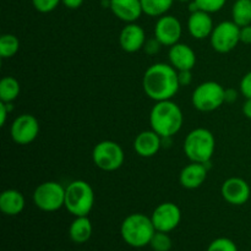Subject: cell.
<instances>
[{
	"mask_svg": "<svg viewBox=\"0 0 251 251\" xmlns=\"http://www.w3.org/2000/svg\"><path fill=\"white\" fill-rule=\"evenodd\" d=\"M142 88L147 97L153 100L154 102L172 100L180 88L178 70H176L171 64H152L145 71L142 77Z\"/></svg>",
	"mask_w": 251,
	"mask_h": 251,
	"instance_id": "1",
	"label": "cell"
},
{
	"mask_svg": "<svg viewBox=\"0 0 251 251\" xmlns=\"http://www.w3.org/2000/svg\"><path fill=\"white\" fill-rule=\"evenodd\" d=\"M184 117L180 107L172 100L156 102L150 113V124L161 137H172L183 126Z\"/></svg>",
	"mask_w": 251,
	"mask_h": 251,
	"instance_id": "2",
	"label": "cell"
},
{
	"mask_svg": "<svg viewBox=\"0 0 251 251\" xmlns=\"http://www.w3.org/2000/svg\"><path fill=\"white\" fill-rule=\"evenodd\" d=\"M156 233L151 217L144 213H131L124 218L120 226L123 240L132 248H144L150 245Z\"/></svg>",
	"mask_w": 251,
	"mask_h": 251,
	"instance_id": "3",
	"label": "cell"
},
{
	"mask_svg": "<svg viewBox=\"0 0 251 251\" xmlns=\"http://www.w3.org/2000/svg\"><path fill=\"white\" fill-rule=\"evenodd\" d=\"M184 153L191 162L208 163L216 150V140L212 132L205 127H196L184 140Z\"/></svg>",
	"mask_w": 251,
	"mask_h": 251,
	"instance_id": "4",
	"label": "cell"
},
{
	"mask_svg": "<svg viewBox=\"0 0 251 251\" xmlns=\"http://www.w3.org/2000/svg\"><path fill=\"white\" fill-rule=\"evenodd\" d=\"M95 205V191L85 180H74L65 188L64 207L75 217L88 216Z\"/></svg>",
	"mask_w": 251,
	"mask_h": 251,
	"instance_id": "5",
	"label": "cell"
},
{
	"mask_svg": "<svg viewBox=\"0 0 251 251\" xmlns=\"http://www.w3.org/2000/svg\"><path fill=\"white\" fill-rule=\"evenodd\" d=\"M226 88L216 81H206L194 90L191 103L200 112H213L226 103Z\"/></svg>",
	"mask_w": 251,
	"mask_h": 251,
	"instance_id": "6",
	"label": "cell"
},
{
	"mask_svg": "<svg viewBox=\"0 0 251 251\" xmlns=\"http://www.w3.org/2000/svg\"><path fill=\"white\" fill-rule=\"evenodd\" d=\"M33 202L44 212H55L65 206V188L58 181H44L34 190Z\"/></svg>",
	"mask_w": 251,
	"mask_h": 251,
	"instance_id": "7",
	"label": "cell"
},
{
	"mask_svg": "<svg viewBox=\"0 0 251 251\" xmlns=\"http://www.w3.org/2000/svg\"><path fill=\"white\" fill-rule=\"evenodd\" d=\"M92 159L96 167L102 171L114 172L124 164V150L118 142L104 140L93 147Z\"/></svg>",
	"mask_w": 251,
	"mask_h": 251,
	"instance_id": "8",
	"label": "cell"
},
{
	"mask_svg": "<svg viewBox=\"0 0 251 251\" xmlns=\"http://www.w3.org/2000/svg\"><path fill=\"white\" fill-rule=\"evenodd\" d=\"M210 42L217 53H229L240 43V27L233 21L220 22L213 28Z\"/></svg>",
	"mask_w": 251,
	"mask_h": 251,
	"instance_id": "9",
	"label": "cell"
},
{
	"mask_svg": "<svg viewBox=\"0 0 251 251\" xmlns=\"http://www.w3.org/2000/svg\"><path fill=\"white\" fill-rule=\"evenodd\" d=\"M11 139L17 145H28L39 134V122L34 115L21 114L12 122L10 129Z\"/></svg>",
	"mask_w": 251,
	"mask_h": 251,
	"instance_id": "10",
	"label": "cell"
},
{
	"mask_svg": "<svg viewBox=\"0 0 251 251\" xmlns=\"http://www.w3.org/2000/svg\"><path fill=\"white\" fill-rule=\"evenodd\" d=\"M152 223L158 232L169 233L176 229L181 221V211L176 203L162 202L151 215Z\"/></svg>",
	"mask_w": 251,
	"mask_h": 251,
	"instance_id": "11",
	"label": "cell"
},
{
	"mask_svg": "<svg viewBox=\"0 0 251 251\" xmlns=\"http://www.w3.org/2000/svg\"><path fill=\"white\" fill-rule=\"evenodd\" d=\"M183 33L180 21L173 15H163L158 17L154 25V37L161 42L162 46L172 47L179 43Z\"/></svg>",
	"mask_w": 251,
	"mask_h": 251,
	"instance_id": "12",
	"label": "cell"
},
{
	"mask_svg": "<svg viewBox=\"0 0 251 251\" xmlns=\"http://www.w3.org/2000/svg\"><path fill=\"white\" fill-rule=\"evenodd\" d=\"M222 198L233 206H242L249 201L251 195L250 185L247 180L238 176H232L222 184Z\"/></svg>",
	"mask_w": 251,
	"mask_h": 251,
	"instance_id": "13",
	"label": "cell"
},
{
	"mask_svg": "<svg viewBox=\"0 0 251 251\" xmlns=\"http://www.w3.org/2000/svg\"><path fill=\"white\" fill-rule=\"evenodd\" d=\"M146 39L145 29L136 22H132V24H126V26L122 29L119 44L123 50L126 53H136L144 48Z\"/></svg>",
	"mask_w": 251,
	"mask_h": 251,
	"instance_id": "14",
	"label": "cell"
},
{
	"mask_svg": "<svg viewBox=\"0 0 251 251\" xmlns=\"http://www.w3.org/2000/svg\"><path fill=\"white\" fill-rule=\"evenodd\" d=\"M169 64L176 70H193L196 64V54L190 46L185 43H176L169 47Z\"/></svg>",
	"mask_w": 251,
	"mask_h": 251,
	"instance_id": "15",
	"label": "cell"
},
{
	"mask_svg": "<svg viewBox=\"0 0 251 251\" xmlns=\"http://www.w3.org/2000/svg\"><path fill=\"white\" fill-rule=\"evenodd\" d=\"M215 25L211 17L210 12H206L203 10H198L195 12H191L188 20V31L191 37L195 39H205L211 36Z\"/></svg>",
	"mask_w": 251,
	"mask_h": 251,
	"instance_id": "16",
	"label": "cell"
},
{
	"mask_svg": "<svg viewBox=\"0 0 251 251\" xmlns=\"http://www.w3.org/2000/svg\"><path fill=\"white\" fill-rule=\"evenodd\" d=\"M162 147V137L154 130L141 131L134 141V150L140 157L150 158L158 153Z\"/></svg>",
	"mask_w": 251,
	"mask_h": 251,
	"instance_id": "17",
	"label": "cell"
},
{
	"mask_svg": "<svg viewBox=\"0 0 251 251\" xmlns=\"http://www.w3.org/2000/svg\"><path fill=\"white\" fill-rule=\"evenodd\" d=\"M110 10L125 24L136 22L144 14L141 0H110Z\"/></svg>",
	"mask_w": 251,
	"mask_h": 251,
	"instance_id": "18",
	"label": "cell"
},
{
	"mask_svg": "<svg viewBox=\"0 0 251 251\" xmlns=\"http://www.w3.org/2000/svg\"><path fill=\"white\" fill-rule=\"evenodd\" d=\"M208 168L203 163L191 162L190 164L184 167L179 176V181L181 186L189 190L198 189L202 185L207 179Z\"/></svg>",
	"mask_w": 251,
	"mask_h": 251,
	"instance_id": "19",
	"label": "cell"
},
{
	"mask_svg": "<svg viewBox=\"0 0 251 251\" xmlns=\"http://www.w3.org/2000/svg\"><path fill=\"white\" fill-rule=\"evenodd\" d=\"M26 200L21 191L7 189L0 195V211L6 216H17L24 211Z\"/></svg>",
	"mask_w": 251,
	"mask_h": 251,
	"instance_id": "20",
	"label": "cell"
},
{
	"mask_svg": "<svg viewBox=\"0 0 251 251\" xmlns=\"http://www.w3.org/2000/svg\"><path fill=\"white\" fill-rule=\"evenodd\" d=\"M93 227L88 216L75 217L69 227V237L76 244H83L92 237Z\"/></svg>",
	"mask_w": 251,
	"mask_h": 251,
	"instance_id": "21",
	"label": "cell"
},
{
	"mask_svg": "<svg viewBox=\"0 0 251 251\" xmlns=\"http://www.w3.org/2000/svg\"><path fill=\"white\" fill-rule=\"evenodd\" d=\"M21 86L17 78L5 76L0 80V102L12 103L20 95Z\"/></svg>",
	"mask_w": 251,
	"mask_h": 251,
	"instance_id": "22",
	"label": "cell"
},
{
	"mask_svg": "<svg viewBox=\"0 0 251 251\" xmlns=\"http://www.w3.org/2000/svg\"><path fill=\"white\" fill-rule=\"evenodd\" d=\"M232 21L239 27L251 25V0H235L232 6Z\"/></svg>",
	"mask_w": 251,
	"mask_h": 251,
	"instance_id": "23",
	"label": "cell"
},
{
	"mask_svg": "<svg viewBox=\"0 0 251 251\" xmlns=\"http://www.w3.org/2000/svg\"><path fill=\"white\" fill-rule=\"evenodd\" d=\"M174 0H141L144 14L151 17H161L173 6Z\"/></svg>",
	"mask_w": 251,
	"mask_h": 251,
	"instance_id": "24",
	"label": "cell"
},
{
	"mask_svg": "<svg viewBox=\"0 0 251 251\" xmlns=\"http://www.w3.org/2000/svg\"><path fill=\"white\" fill-rule=\"evenodd\" d=\"M20 49V41L15 34H2L0 37V56L2 59L12 58Z\"/></svg>",
	"mask_w": 251,
	"mask_h": 251,
	"instance_id": "25",
	"label": "cell"
},
{
	"mask_svg": "<svg viewBox=\"0 0 251 251\" xmlns=\"http://www.w3.org/2000/svg\"><path fill=\"white\" fill-rule=\"evenodd\" d=\"M150 247L153 251H169L172 249V239L168 233L156 230L150 242Z\"/></svg>",
	"mask_w": 251,
	"mask_h": 251,
	"instance_id": "26",
	"label": "cell"
},
{
	"mask_svg": "<svg viewBox=\"0 0 251 251\" xmlns=\"http://www.w3.org/2000/svg\"><path fill=\"white\" fill-rule=\"evenodd\" d=\"M206 251H238V248L232 239L221 237L211 242Z\"/></svg>",
	"mask_w": 251,
	"mask_h": 251,
	"instance_id": "27",
	"label": "cell"
},
{
	"mask_svg": "<svg viewBox=\"0 0 251 251\" xmlns=\"http://www.w3.org/2000/svg\"><path fill=\"white\" fill-rule=\"evenodd\" d=\"M195 2L200 10L213 14V12H218L220 10H222L227 0H195Z\"/></svg>",
	"mask_w": 251,
	"mask_h": 251,
	"instance_id": "28",
	"label": "cell"
},
{
	"mask_svg": "<svg viewBox=\"0 0 251 251\" xmlns=\"http://www.w3.org/2000/svg\"><path fill=\"white\" fill-rule=\"evenodd\" d=\"M32 4L38 12L48 14V12L54 11L59 6V4H61V0H32Z\"/></svg>",
	"mask_w": 251,
	"mask_h": 251,
	"instance_id": "29",
	"label": "cell"
},
{
	"mask_svg": "<svg viewBox=\"0 0 251 251\" xmlns=\"http://www.w3.org/2000/svg\"><path fill=\"white\" fill-rule=\"evenodd\" d=\"M161 47H162L161 42H159L158 39L153 36V38L146 39V42H145V46L142 49H144L145 53H147L149 55H154V54H157L159 50H161Z\"/></svg>",
	"mask_w": 251,
	"mask_h": 251,
	"instance_id": "30",
	"label": "cell"
},
{
	"mask_svg": "<svg viewBox=\"0 0 251 251\" xmlns=\"http://www.w3.org/2000/svg\"><path fill=\"white\" fill-rule=\"evenodd\" d=\"M240 92L245 98H251V71L245 74L240 81Z\"/></svg>",
	"mask_w": 251,
	"mask_h": 251,
	"instance_id": "31",
	"label": "cell"
},
{
	"mask_svg": "<svg viewBox=\"0 0 251 251\" xmlns=\"http://www.w3.org/2000/svg\"><path fill=\"white\" fill-rule=\"evenodd\" d=\"M178 80L179 83H180V87L190 85L193 82V74H191V70L178 71Z\"/></svg>",
	"mask_w": 251,
	"mask_h": 251,
	"instance_id": "32",
	"label": "cell"
},
{
	"mask_svg": "<svg viewBox=\"0 0 251 251\" xmlns=\"http://www.w3.org/2000/svg\"><path fill=\"white\" fill-rule=\"evenodd\" d=\"M240 42L244 44H251V25L240 27Z\"/></svg>",
	"mask_w": 251,
	"mask_h": 251,
	"instance_id": "33",
	"label": "cell"
},
{
	"mask_svg": "<svg viewBox=\"0 0 251 251\" xmlns=\"http://www.w3.org/2000/svg\"><path fill=\"white\" fill-rule=\"evenodd\" d=\"M10 104L11 103L0 102V124H1V126H4L5 123H6L7 114H9L10 109H11V108H9Z\"/></svg>",
	"mask_w": 251,
	"mask_h": 251,
	"instance_id": "34",
	"label": "cell"
},
{
	"mask_svg": "<svg viewBox=\"0 0 251 251\" xmlns=\"http://www.w3.org/2000/svg\"><path fill=\"white\" fill-rule=\"evenodd\" d=\"M226 103H233L238 100V91L235 88H226L225 92Z\"/></svg>",
	"mask_w": 251,
	"mask_h": 251,
	"instance_id": "35",
	"label": "cell"
},
{
	"mask_svg": "<svg viewBox=\"0 0 251 251\" xmlns=\"http://www.w3.org/2000/svg\"><path fill=\"white\" fill-rule=\"evenodd\" d=\"M61 4L65 7H68V9L75 10L82 6L83 0H61Z\"/></svg>",
	"mask_w": 251,
	"mask_h": 251,
	"instance_id": "36",
	"label": "cell"
},
{
	"mask_svg": "<svg viewBox=\"0 0 251 251\" xmlns=\"http://www.w3.org/2000/svg\"><path fill=\"white\" fill-rule=\"evenodd\" d=\"M243 114L251 120V98H247L243 104Z\"/></svg>",
	"mask_w": 251,
	"mask_h": 251,
	"instance_id": "37",
	"label": "cell"
},
{
	"mask_svg": "<svg viewBox=\"0 0 251 251\" xmlns=\"http://www.w3.org/2000/svg\"><path fill=\"white\" fill-rule=\"evenodd\" d=\"M178 1H180V2H190V1H193V0H178Z\"/></svg>",
	"mask_w": 251,
	"mask_h": 251,
	"instance_id": "38",
	"label": "cell"
}]
</instances>
